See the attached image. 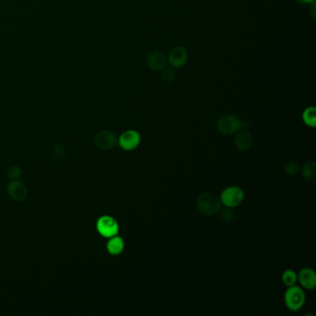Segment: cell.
Wrapping results in <instances>:
<instances>
[{
	"mask_svg": "<svg viewBox=\"0 0 316 316\" xmlns=\"http://www.w3.org/2000/svg\"><path fill=\"white\" fill-rule=\"evenodd\" d=\"M176 77V73L173 68H163L162 70V78L165 82H173Z\"/></svg>",
	"mask_w": 316,
	"mask_h": 316,
	"instance_id": "obj_18",
	"label": "cell"
},
{
	"mask_svg": "<svg viewBox=\"0 0 316 316\" xmlns=\"http://www.w3.org/2000/svg\"><path fill=\"white\" fill-rule=\"evenodd\" d=\"M298 279V276L293 270H286L282 276V281L285 286L291 287L295 285Z\"/></svg>",
	"mask_w": 316,
	"mask_h": 316,
	"instance_id": "obj_16",
	"label": "cell"
},
{
	"mask_svg": "<svg viewBox=\"0 0 316 316\" xmlns=\"http://www.w3.org/2000/svg\"><path fill=\"white\" fill-rule=\"evenodd\" d=\"M242 127L241 121L235 115L226 114L221 117L217 123L219 133L223 135H231L238 132Z\"/></svg>",
	"mask_w": 316,
	"mask_h": 316,
	"instance_id": "obj_4",
	"label": "cell"
},
{
	"mask_svg": "<svg viewBox=\"0 0 316 316\" xmlns=\"http://www.w3.org/2000/svg\"><path fill=\"white\" fill-rule=\"evenodd\" d=\"M300 171H301V166L296 162H289L285 166V173L290 176H295Z\"/></svg>",
	"mask_w": 316,
	"mask_h": 316,
	"instance_id": "obj_17",
	"label": "cell"
},
{
	"mask_svg": "<svg viewBox=\"0 0 316 316\" xmlns=\"http://www.w3.org/2000/svg\"><path fill=\"white\" fill-rule=\"evenodd\" d=\"M303 176L307 181L315 184L316 179V164L315 162H307L302 168Z\"/></svg>",
	"mask_w": 316,
	"mask_h": 316,
	"instance_id": "obj_14",
	"label": "cell"
},
{
	"mask_svg": "<svg viewBox=\"0 0 316 316\" xmlns=\"http://www.w3.org/2000/svg\"><path fill=\"white\" fill-rule=\"evenodd\" d=\"M118 142V137L113 132L108 130L100 131L95 136V144L98 148L109 149L114 148Z\"/></svg>",
	"mask_w": 316,
	"mask_h": 316,
	"instance_id": "obj_7",
	"label": "cell"
},
{
	"mask_svg": "<svg viewBox=\"0 0 316 316\" xmlns=\"http://www.w3.org/2000/svg\"><path fill=\"white\" fill-rule=\"evenodd\" d=\"M298 279L304 289L313 290L316 288V272L311 268H304L298 276Z\"/></svg>",
	"mask_w": 316,
	"mask_h": 316,
	"instance_id": "obj_11",
	"label": "cell"
},
{
	"mask_svg": "<svg viewBox=\"0 0 316 316\" xmlns=\"http://www.w3.org/2000/svg\"><path fill=\"white\" fill-rule=\"evenodd\" d=\"M97 230L102 236L110 238L119 233V224L113 217L101 216L97 222Z\"/></svg>",
	"mask_w": 316,
	"mask_h": 316,
	"instance_id": "obj_5",
	"label": "cell"
},
{
	"mask_svg": "<svg viewBox=\"0 0 316 316\" xmlns=\"http://www.w3.org/2000/svg\"><path fill=\"white\" fill-rule=\"evenodd\" d=\"M170 64L175 68H180L188 61V52L183 47H175L168 56Z\"/></svg>",
	"mask_w": 316,
	"mask_h": 316,
	"instance_id": "obj_10",
	"label": "cell"
},
{
	"mask_svg": "<svg viewBox=\"0 0 316 316\" xmlns=\"http://www.w3.org/2000/svg\"><path fill=\"white\" fill-rule=\"evenodd\" d=\"M197 207L204 215H215L221 211L222 202L215 195L205 192L198 197Z\"/></svg>",
	"mask_w": 316,
	"mask_h": 316,
	"instance_id": "obj_1",
	"label": "cell"
},
{
	"mask_svg": "<svg viewBox=\"0 0 316 316\" xmlns=\"http://www.w3.org/2000/svg\"><path fill=\"white\" fill-rule=\"evenodd\" d=\"M252 143H253V137H252L251 134L246 130L238 132L235 135V147L242 151H245V150L251 148Z\"/></svg>",
	"mask_w": 316,
	"mask_h": 316,
	"instance_id": "obj_12",
	"label": "cell"
},
{
	"mask_svg": "<svg viewBox=\"0 0 316 316\" xmlns=\"http://www.w3.org/2000/svg\"><path fill=\"white\" fill-rule=\"evenodd\" d=\"M124 249V241L121 236L116 235L108 240L107 244V250L111 255H119Z\"/></svg>",
	"mask_w": 316,
	"mask_h": 316,
	"instance_id": "obj_13",
	"label": "cell"
},
{
	"mask_svg": "<svg viewBox=\"0 0 316 316\" xmlns=\"http://www.w3.org/2000/svg\"><path fill=\"white\" fill-rule=\"evenodd\" d=\"M141 141V136L135 130H128L121 134L118 143L124 150H133L137 148Z\"/></svg>",
	"mask_w": 316,
	"mask_h": 316,
	"instance_id": "obj_6",
	"label": "cell"
},
{
	"mask_svg": "<svg viewBox=\"0 0 316 316\" xmlns=\"http://www.w3.org/2000/svg\"><path fill=\"white\" fill-rule=\"evenodd\" d=\"M20 175H21V170L17 166H12L7 170V176L10 179L17 180L18 178H20Z\"/></svg>",
	"mask_w": 316,
	"mask_h": 316,
	"instance_id": "obj_19",
	"label": "cell"
},
{
	"mask_svg": "<svg viewBox=\"0 0 316 316\" xmlns=\"http://www.w3.org/2000/svg\"><path fill=\"white\" fill-rule=\"evenodd\" d=\"M167 58L165 55L160 51L151 52L147 56L146 63L150 70L153 71H162L163 68L167 65Z\"/></svg>",
	"mask_w": 316,
	"mask_h": 316,
	"instance_id": "obj_9",
	"label": "cell"
},
{
	"mask_svg": "<svg viewBox=\"0 0 316 316\" xmlns=\"http://www.w3.org/2000/svg\"><path fill=\"white\" fill-rule=\"evenodd\" d=\"M301 3H303V4H309V3H312V2H314V0H299Z\"/></svg>",
	"mask_w": 316,
	"mask_h": 316,
	"instance_id": "obj_21",
	"label": "cell"
},
{
	"mask_svg": "<svg viewBox=\"0 0 316 316\" xmlns=\"http://www.w3.org/2000/svg\"><path fill=\"white\" fill-rule=\"evenodd\" d=\"M244 199L245 193L242 189L238 187H229L222 191L220 201L225 207L232 209L239 206Z\"/></svg>",
	"mask_w": 316,
	"mask_h": 316,
	"instance_id": "obj_3",
	"label": "cell"
},
{
	"mask_svg": "<svg viewBox=\"0 0 316 316\" xmlns=\"http://www.w3.org/2000/svg\"><path fill=\"white\" fill-rule=\"evenodd\" d=\"M7 193L9 197L16 202H22L27 198L28 191L24 184L20 182H11L7 186Z\"/></svg>",
	"mask_w": 316,
	"mask_h": 316,
	"instance_id": "obj_8",
	"label": "cell"
},
{
	"mask_svg": "<svg viewBox=\"0 0 316 316\" xmlns=\"http://www.w3.org/2000/svg\"><path fill=\"white\" fill-rule=\"evenodd\" d=\"M305 299L306 297L303 289L294 285L289 287L284 297L286 306L292 312H297L302 309L305 303Z\"/></svg>",
	"mask_w": 316,
	"mask_h": 316,
	"instance_id": "obj_2",
	"label": "cell"
},
{
	"mask_svg": "<svg viewBox=\"0 0 316 316\" xmlns=\"http://www.w3.org/2000/svg\"><path fill=\"white\" fill-rule=\"evenodd\" d=\"M53 154H54L55 157H57L59 159H62L65 155V150L61 145H56L53 148Z\"/></svg>",
	"mask_w": 316,
	"mask_h": 316,
	"instance_id": "obj_20",
	"label": "cell"
},
{
	"mask_svg": "<svg viewBox=\"0 0 316 316\" xmlns=\"http://www.w3.org/2000/svg\"><path fill=\"white\" fill-rule=\"evenodd\" d=\"M303 121L310 126V127H316V109L315 107L307 108L303 115Z\"/></svg>",
	"mask_w": 316,
	"mask_h": 316,
	"instance_id": "obj_15",
	"label": "cell"
}]
</instances>
